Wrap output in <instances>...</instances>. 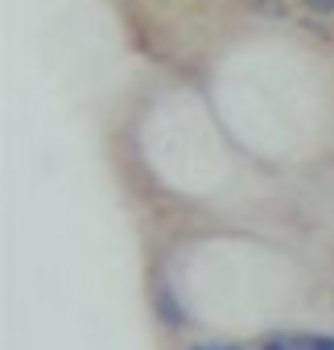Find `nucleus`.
<instances>
[{
  "label": "nucleus",
  "mask_w": 334,
  "mask_h": 350,
  "mask_svg": "<svg viewBox=\"0 0 334 350\" xmlns=\"http://www.w3.org/2000/svg\"><path fill=\"white\" fill-rule=\"evenodd\" d=\"M264 350H297V342H293V338H272Z\"/></svg>",
  "instance_id": "nucleus-2"
},
{
  "label": "nucleus",
  "mask_w": 334,
  "mask_h": 350,
  "mask_svg": "<svg viewBox=\"0 0 334 350\" xmlns=\"http://www.w3.org/2000/svg\"><path fill=\"white\" fill-rule=\"evenodd\" d=\"M157 309H161V317H165V325H182V313H178V305H174V297H170V288H157Z\"/></svg>",
  "instance_id": "nucleus-1"
},
{
  "label": "nucleus",
  "mask_w": 334,
  "mask_h": 350,
  "mask_svg": "<svg viewBox=\"0 0 334 350\" xmlns=\"http://www.w3.org/2000/svg\"><path fill=\"white\" fill-rule=\"evenodd\" d=\"M313 13H334V0H305Z\"/></svg>",
  "instance_id": "nucleus-3"
},
{
  "label": "nucleus",
  "mask_w": 334,
  "mask_h": 350,
  "mask_svg": "<svg viewBox=\"0 0 334 350\" xmlns=\"http://www.w3.org/2000/svg\"><path fill=\"white\" fill-rule=\"evenodd\" d=\"M194 350H240V346H194Z\"/></svg>",
  "instance_id": "nucleus-4"
}]
</instances>
